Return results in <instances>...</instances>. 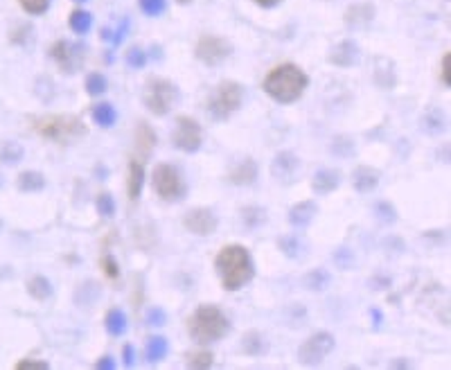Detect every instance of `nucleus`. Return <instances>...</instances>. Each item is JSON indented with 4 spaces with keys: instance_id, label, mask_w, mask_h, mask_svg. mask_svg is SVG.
Masks as SVG:
<instances>
[{
    "instance_id": "1",
    "label": "nucleus",
    "mask_w": 451,
    "mask_h": 370,
    "mask_svg": "<svg viewBox=\"0 0 451 370\" xmlns=\"http://www.w3.org/2000/svg\"><path fill=\"white\" fill-rule=\"evenodd\" d=\"M214 271L219 275L223 291H239L255 278L253 255L241 244H228L214 257Z\"/></svg>"
},
{
    "instance_id": "2",
    "label": "nucleus",
    "mask_w": 451,
    "mask_h": 370,
    "mask_svg": "<svg viewBox=\"0 0 451 370\" xmlns=\"http://www.w3.org/2000/svg\"><path fill=\"white\" fill-rule=\"evenodd\" d=\"M309 86V77L305 70L296 64H282L264 77L262 88L273 102L278 104H294L305 95Z\"/></svg>"
},
{
    "instance_id": "3",
    "label": "nucleus",
    "mask_w": 451,
    "mask_h": 370,
    "mask_svg": "<svg viewBox=\"0 0 451 370\" xmlns=\"http://www.w3.org/2000/svg\"><path fill=\"white\" fill-rule=\"evenodd\" d=\"M228 332H230L228 316L217 305H210V302L208 305H199L188 318V334L199 346L221 341Z\"/></svg>"
},
{
    "instance_id": "4",
    "label": "nucleus",
    "mask_w": 451,
    "mask_h": 370,
    "mask_svg": "<svg viewBox=\"0 0 451 370\" xmlns=\"http://www.w3.org/2000/svg\"><path fill=\"white\" fill-rule=\"evenodd\" d=\"M34 131L41 138L59 142V145H70V142L88 136V127L83 120L74 113H50V115H39L32 120Z\"/></svg>"
},
{
    "instance_id": "5",
    "label": "nucleus",
    "mask_w": 451,
    "mask_h": 370,
    "mask_svg": "<svg viewBox=\"0 0 451 370\" xmlns=\"http://www.w3.org/2000/svg\"><path fill=\"white\" fill-rule=\"evenodd\" d=\"M241 102H244V88H241V84L226 79L217 84L210 97H208V113H210L212 120L226 122L228 117H232L239 111Z\"/></svg>"
},
{
    "instance_id": "6",
    "label": "nucleus",
    "mask_w": 451,
    "mask_h": 370,
    "mask_svg": "<svg viewBox=\"0 0 451 370\" xmlns=\"http://www.w3.org/2000/svg\"><path fill=\"white\" fill-rule=\"evenodd\" d=\"M181 92L179 86L172 79L165 77H149L143 88V104L147 106L149 113L158 117H165L172 113V108L179 104Z\"/></svg>"
},
{
    "instance_id": "7",
    "label": "nucleus",
    "mask_w": 451,
    "mask_h": 370,
    "mask_svg": "<svg viewBox=\"0 0 451 370\" xmlns=\"http://www.w3.org/2000/svg\"><path fill=\"white\" fill-rule=\"evenodd\" d=\"M152 188L167 204H179L188 197V181L172 163H158L152 172Z\"/></svg>"
},
{
    "instance_id": "8",
    "label": "nucleus",
    "mask_w": 451,
    "mask_h": 370,
    "mask_svg": "<svg viewBox=\"0 0 451 370\" xmlns=\"http://www.w3.org/2000/svg\"><path fill=\"white\" fill-rule=\"evenodd\" d=\"M337 346V339L334 334L328 330H321V332H314L312 336L300 343L298 348V361L307 368H314V366H321L325 359L330 357V352Z\"/></svg>"
},
{
    "instance_id": "9",
    "label": "nucleus",
    "mask_w": 451,
    "mask_h": 370,
    "mask_svg": "<svg viewBox=\"0 0 451 370\" xmlns=\"http://www.w3.org/2000/svg\"><path fill=\"white\" fill-rule=\"evenodd\" d=\"M172 145L183 154H197L203 145V129L194 117L190 115H179L177 124H174L172 133Z\"/></svg>"
},
{
    "instance_id": "10",
    "label": "nucleus",
    "mask_w": 451,
    "mask_h": 370,
    "mask_svg": "<svg viewBox=\"0 0 451 370\" xmlns=\"http://www.w3.org/2000/svg\"><path fill=\"white\" fill-rule=\"evenodd\" d=\"M50 57L57 61L61 72L74 75L81 70L83 61H86V48L81 43H72V41H57V43L50 48Z\"/></svg>"
},
{
    "instance_id": "11",
    "label": "nucleus",
    "mask_w": 451,
    "mask_h": 370,
    "mask_svg": "<svg viewBox=\"0 0 451 370\" xmlns=\"http://www.w3.org/2000/svg\"><path fill=\"white\" fill-rule=\"evenodd\" d=\"M232 52V46L230 41H226L221 37H214V35H208V37H201L197 43V50L194 55L201 64L206 66H219L221 61L230 57Z\"/></svg>"
},
{
    "instance_id": "12",
    "label": "nucleus",
    "mask_w": 451,
    "mask_h": 370,
    "mask_svg": "<svg viewBox=\"0 0 451 370\" xmlns=\"http://www.w3.org/2000/svg\"><path fill=\"white\" fill-rule=\"evenodd\" d=\"M300 167H303V163H300V156L296 154V151L285 149V151H278V154L273 156L269 170H271V176L278 183L294 185L298 181Z\"/></svg>"
},
{
    "instance_id": "13",
    "label": "nucleus",
    "mask_w": 451,
    "mask_h": 370,
    "mask_svg": "<svg viewBox=\"0 0 451 370\" xmlns=\"http://www.w3.org/2000/svg\"><path fill=\"white\" fill-rule=\"evenodd\" d=\"M183 226L192 233V235H199V237H210V235L217 233L219 228V220L217 215L212 213L210 208H192L183 215Z\"/></svg>"
},
{
    "instance_id": "14",
    "label": "nucleus",
    "mask_w": 451,
    "mask_h": 370,
    "mask_svg": "<svg viewBox=\"0 0 451 370\" xmlns=\"http://www.w3.org/2000/svg\"><path fill=\"white\" fill-rule=\"evenodd\" d=\"M316 215H319V206H316V201H298V204H294L289 208L287 220L296 231H305V228L312 226V222L316 220Z\"/></svg>"
},
{
    "instance_id": "15",
    "label": "nucleus",
    "mask_w": 451,
    "mask_h": 370,
    "mask_svg": "<svg viewBox=\"0 0 451 370\" xmlns=\"http://www.w3.org/2000/svg\"><path fill=\"white\" fill-rule=\"evenodd\" d=\"M257 174H260V167L253 161V158H241L235 165L230 167L228 172V181L232 185H241V188H248L257 181Z\"/></svg>"
},
{
    "instance_id": "16",
    "label": "nucleus",
    "mask_w": 451,
    "mask_h": 370,
    "mask_svg": "<svg viewBox=\"0 0 451 370\" xmlns=\"http://www.w3.org/2000/svg\"><path fill=\"white\" fill-rule=\"evenodd\" d=\"M379 179H381V172L377 170V167L359 165L352 172V188L359 192V195H370V192L377 190Z\"/></svg>"
},
{
    "instance_id": "17",
    "label": "nucleus",
    "mask_w": 451,
    "mask_h": 370,
    "mask_svg": "<svg viewBox=\"0 0 451 370\" xmlns=\"http://www.w3.org/2000/svg\"><path fill=\"white\" fill-rule=\"evenodd\" d=\"M341 172L339 170H334V167H321L319 172L314 174V179H312V190L316 192V195H332L334 190H339V185H341Z\"/></svg>"
},
{
    "instance_id": "18",
    "label": "nucleus",
    "mask_w": 451,
    "mask_h": 370,
    "mask_svg": "<svg viewBox=\"0 0 451 370\" xmlns=\"http://www.w3.org/2000/svg\"><path fill=\"white\" fill-rule=\"evenodd\" d=\"M328 61L341 68H350L359 61V46L354 41H341L339 46L332 48V55L328 57Z\"/></svg>"
},
{
    "instance_id": "19",
    "label": "nucleus",
    "mask_w": 451,
    "mask_h": 370,
    "mask_svg": "<svg viewBox=\"0 0 451 370\" xmlns=\"http://www.w3.org/2000/svg\"><path fill=\"white\" fill-rule=\"evenodd\" d=\"M143 183H145V165L138 158H131L127 172V192L131 201H138L140 195H143Z\"/></svg>"
},
{
    "instance_id": "20",
    "label": "nucleus",
    "mask_w": 451,
    "mask_h": 370,
    "mask_svg": "<svg viewBox=\"0 0 451 370\" xmlns=\"http://www.w3.org/2000/svg\"><path fill=\"white\" fill-rule=\"evenodd\" d=\"M278 249L285 257L300 260V257H305V253H307V242L300 237L298 233H289V235H282V237H278Z\"/></svg>"
},
{
    "instance_id": "21",
    "label": "nucleus",
    "mask_w": 451,
    "mask_h": 370,
    "mask_svg": "<svg viewBox=\"0 0 451 370\" xmlns=\"http://www.w3.org/2000/svg\"><path fill=\"white\" fill-rule=\"evenodd\" d=\"M156 142H158V136H156V131L149 127V124L143 120V122H138V127H136V149L143 154L145 158L152 154L154 147H156Z\"/></svg>"
},
{
    "instance_id": "22",
    "label": "nucleus",
    "mask_w": 451,
    "mask_h": 370,
    "mask_svg": "<svg viewBox=\"0 0 451 370\" xmlns=\"http://www.w3.org/2000/svg\"><path fill=\"white\" fill-rule=\"evenodd\" d=\"M303 284H305V289L309 291H316V293H321V291H328L330 289V284H332V273L328 271V269H312L305 278H303Z\"/></svg>"
},
{
    "instance_id": "23",
    "label": "nucleus",
    "mask_w": 451,
    "mask_h": 370,
    "mask_svg": "<svg viewBox=\"0 0 451 370\" xmlns=\"http://www.w3.org/2000/svg\"><path fill=\"white\" fill-rule=\"evenodd\" d=\"M167 355H170V341H167L165 336H152V339H147V346H145L147 364H161Z\"/></svg>"
},
{
    "instance_id": "24",
    "label": "nucleus",
    "mask_w": 451,
    "mask_h": 370,
    "mask_svg": "<svg viewBox=\"0 0 451 370\" xmlns=\"http://www.w3.org/2000/svg\"><path fill=\"white\" fill-rule=\"evenodd\" d=\"M422 129L431 133V136H438V133L447 131V117L445 113L436 106H429L422 115Z\"/></svg>"
},
{
    "instance_id": "25",
    "label": "nucleus",
    "mask_w": 451,
    "mask_h": 370,
    "mask_svg": "<svg viewBox=\"0 0 451 370\" xmlns=\"http://www.w3.org/2000/svg\"><path fill=\"white\" fill-rule=\"evenodd\" d=\"M90 115H93V122L99 124L102 129H111L115 122H118V111L111 102H99L90 108Z\"/></svg>"
},
{
    "instance_id": "26",
    "label": "nucleus",
    "mask_w": 451,
    "mask_h": 370,
    "mask_svg": "<svg viewBox=\"0 0 451 370\" xmlns=\"http://www.w3.org/2000/svg\"><path fill=\"white\" fill-rule=\"evenodd\" d=\"M104 327L111 336H124L129 330V318L122 309H108V314L104 316Z\"/></svg>"
},
{
    "instance_id": "27",
    "label": "nucleus",
    "mask_w": 451,
    "mask_h": 370,
    "mask_svg": "<svg viewBox=\"0 0 451 370\" xmlns=\"http://www.w3.org/2000/svg\"><path fill=\"white\" fill-rule=\"evenodd\" d=\"M241 224H244V228L248 231H257V228H262V226L266 224V208L262 206H246V208H241Z\"/></svg>"
},
{
    "instance_id": "28",
    "label": "nucleus",
    "mask_w": 451,
    "mask_h": 370,
    "mask_svg": "<svg viewBox=\"0 0 451 370\" xmlns=\"http://www.w3.org/2000/svg\"><path fill=\"white\" fill-rule=\"evenodd\" d=\"M374 16V7L372 5H354L345 12V21L352 28H365Z\"/></svg>"
},
{
    "instance_id": "29",
    "label": "nucleus",
    "mask_w": 451,
    "mask_h": 370,
    "mask_svg": "<svg viewBox=\"0 0 451 370\" xmlns=\"http://www.w3.org/2000/svg\"><path fill=\"white\" fill-rule=\"evenodd\" d=\"M21 192H41L46 188V176L37 172V170H28L19 174V181H16Z\"/></svg>"
},
{
    "instance_id": "30",
    "label": "nucleus",
    "mask_w": 451,
    "mask_h": 370,
    "mask_svg": "<svg viewBox=\"0 0 451 370\" xmlns=\"http://www.w3.org/2000/svg\"><path fill=\"white\" fill-rule=\"evenodd\" d=\"M241 350H244L246 355H250V357L262 355V352L266 350V343H264L262 332L250 330V332H246L244 336H241Z\"/></svg>"
},
{
    "instance_id": "31",
    "label": "nucleus",
    "mask_w": 451,
    "mask_h": 370,
    "mask_svg": "<svg viewBox=\"0 0 451 370\" xmlns=\"http://www.w3.org/2000/svg\"><path fill=\"white\" fill-rule=\"evenodd\" d=\"M28 293L34 300H48L52 296V282H50L46 275H34L28 282Z\"/></svg>"
},
{
    "instance_id": "32",
    "label": "nucleus",
    "mask_w": 451,
    "mask_h": 370,
    "mask_svg": "<svg viewBox=\"0 0 451 370\" xmlns=\"http://www.w3.org/2000/svg\"><path fill=\"white\" fill-rule=\"evenodd\" d=\"M23 156H25V149L21 142H16V140L5 142V145L0 147V163L3 165H19L23 161Z\"/></svg>"
},
{
    "instance_id": "33",
    "label": "nucleus",
    "mask_w": 451,
    "mask_h": 370,
    "mask_svg": "<svg viewBox=\"0 0 451 370\" xmlns=\"http://www.w3.org/2000/svg\"><path fill=\"white\" fill-rule=\"evenodd\" d=\"M372 213H374V220L381 226H392L397 222V210L390 201H379V204H374Z\"/></svg>"
},
{
    "instance_id": "34",
    "label": "nucleus",
    "mask_w": 451,
    "mask_h": 370,
    "mask_svg": "<svg viewBox=\"0 0 451 370\" xmlns=\"http://www.w3.org/2000/svg\"><path fill=\"white\" fill-rule=\"evenodd\" d=\"M186 359H188L186 366L192 370H208L214 364V355L210 350H197V352H192V355H188Z\"/></svg>"
},
{
    "instance_id": "35",
    "label": "nucleus",
    "mask_w": 451,
    "mask_h": 370,
    "mask_svg": "<svg viewBox=\"0 0 451 370\" xmlns=\"http://www.w3.org/2000/svg\"><path fill=\"white\" fill-rule=\"evenodd\" d=\"M70 30L72 32H77V35H86V32L90 30V25H93V16H90L88 12H83V10H74L70 14Z\"/></svg>"
},
{
    "instance_id": "36",
    "label": "nucleus",
    "mask_w": 451,
    "mask_h": 370,
    "mask_svg": "<svg viewBox=\"0 0 451 370\" xmlns=\"http://www.w3.org/2000/svg\"><path fill=\"white\" fill-rule=\"evenodd\" d=\"M108 88V81L104 75H99V72H90L88 77H86V92L88 95H102V92H106Z\"/></svg>"
},
{
    "instance_id": "37",
    "label": "nucleus",
    "mask_w": 451,
    "mask_h": 370,
    "mask_svg": "<svg viewBox=\"0 0 451 370\" xmlns=\"http://www.w3.org/2000/svg\"><path fill=\"white\" fill-rule=\"evenodd\" d=\"M127 32H129V19H122L120 25H118V28H115L113 32L108 30V28H104V30H102V39H104V41H111L113 46H120L122 41H124V37H127Z\"/></svg>"
},
{
    "instance_id": "38",
    "label": "nucleus",
    "mask_w": 451,
    "mask_h": 370,
    "mask_svg": "<svg viewBox=\"0 0 451 370\" xmlns=\"http://www.w3.org/2000/svg\"><path fill=\"white\" fill-rule=\"evenodd\" d=\"M95 208H97V215H102V217H106V220H111V217L115 215V199H113V195H108V192L97 195Z\"/></svg>"
},
{
    "instance_id": "39",
    "label": "nucleus",
    "mask_w": 451,
    "mask_h": 370,
    "mask_svg": "<svg viewBox=\"0 0 451 370\" xmlns=\"http://www.w3.org/2000/svg\"><path fill=\"white\" fill-rule=\"evenodd\" d=\"M332 260L341 271H348V269H352V264H354V253L348 246H341L332 253Z\"/></svg>"
},
{
    "instance_id": "40",
    "label": "nucleus",
    "mask_w": 451,
    "mask_h": 370,
    "mask_svg": "<svg viewBox=\"0 0 451 370\" xmlns=\"http://www.w3.org/2000/svg\"><path fill=\"white\" fill-rule=\"evenodd\" d=\"M145 321H147V325H154V327H163V325L167 323V312H165L163 307L154 305V307H149V309H147V316H145Z\"/></svg>"
},
{
    "instance_id": "41",
    "label": "nucleus",
    "mask_w": 451,
    "mask_h": 370,
    "mask_svg": "<svg viewBox=\"0 0 451 370\" xmlns=\"http://www.w3.org/2000/svg\"><path fill=\"white\" fill-rule=\"evenodd\" d=\"M21 7L28 14L32 16H39V14H46L48 7H50V0H19Z\"/></svg>"
},
{
    "instance_id": "42",
    "label": "nucleus",
    "mask_w": 451,
    "mask_h": 370,
    "mask_svg": "<svg viewBox=\"0 0 451 370\" xmlns=\"http://www.w3.org/2000/svg\"><path fill=\"white\" fill-rule=\"evenodd\" d=\"M124 61H127L129 68H145L147 55L140 48H131L129 52H127V57H124Z\"/></svg>"
},
{
    "instance_id": "43",
    "label": "nucleus",
    "mask_w": 451,
    "mask_h": 370,
    "mask_svg": "<svg viewBox=\"0 0 451 370\" xmlns=\"http://www.w3.org/2000/svg\"><path fill=\"white\" fill-rule=\"evenodd\" d=\"M167 7V0H140V10L147 16H161Z\"/></svg>"
},
{
    "instance_id": "44",
    "label": "nucleus",
    "mask_w": 451,
    "mask_h": 370,
    "mask_svg": "<svg viewBox=\"0 0 451 370\" xmlns=\"http://www.w3.org/2000/svg\"><path fill=\"white\" fill-rule=\"evenodd\" d=\"M99 264H102L104 273L111 278V280H115V278L120 275V264H118V260H115L111 253H104L102 260H99Z\"/></svg>"
},
{
    "instance_id": "45",
    "label": "nucleus",
    "mask_w": 451,
    "mask_h": 370,
    "mask_svg": "<svg viewBox=\"0 0 451 370\" xmlns=\"http://www.w3.org/2000/svg\"><path fill=\"white\" fill-rule=\"evenodd\" d=\"M48 361H34V359H23L16 364V370H48Z\"/></svg>"
},
{
    "instance_id": "46",
    "label": "nucleus",
    "mask_w": 451,
    "mask_h": 370,
    "mask_svg": "<svg viewBox=\"0 0 451 370\" xmlns=\"http://www.w3.org/2000/svg\"><path fill=\"white\" fill-rule=\"evenodd\" d=\"M122 364L127 366V368L136 366V348H133L131 343H127V346L122 348Z\"/></svg>"
},
{
    "instance_id": "47",
    "label": "nucleus",
    "mask_w": 451,
    "mask_h": 370,
    "mask_svg": "<svg viewBox=\"0 0 451 370\" xmlns=\"http://www.w3.org/2000/svg\"><path fill=\"white\" fill-rule=\"evenodd\" d=\"M115 366H118V361H115L111 355H106V357H102V359H97V364H95L97 370H113Z\"/></svg>"
},
{
    "instance_id": "48",
    "label": "nucleus",
    "mask_w": 451,
    "mask_h": 370,
    "mask_svg": "<svg viewBox=\"0 0 451 370\" xmlns=\"http://www.w3.org/2000/svg\"><path fill=\"white\" fill-rule=\"evenodd\" d=\"M449 61H451V55L447 52L445 57H442V84L449 88L451 86V77H449Z\"/></svg>"
},
{
    "instance_id": "49",
    "label": "nucleus",
    "mask_w": 451,
    "mask_h": 370,
    "mask_svg": "<svg viewBox=\"0 0 451 370\" xmlns=\"http://www.w3.org/2000/svg\"><path fill=\"white\" fill-rule=\"evenodd\" d=\"M370 316H372V325H374V327H381L383 316H381V312H379L377 307H372V309H370Z\"/></svg>"
},
{
    "instance_id": "50",
    "label": "nucleus",
    "mask_w": 451,
    "mask_h": 370,
    "mask_svg": "<svg viewBox=\"0 0 451 370\" xmlns=\"http://www.w3.org/2000/svg\"><path fill=\"white\" fill-rule=\"evenodd\" d=\"M253 3H257L260 7H275L278 3H282V0H253Z\"/></svg>"
},
{
    "instance_id": "51",
    "label": "nucleus",
    "mask_w": 451,
    "mask_h": 370,
    "mask_svg": "<svg viewBox=\"0 0 451 370\" xmlns=\"http://www.w3.org/2000/svg\"><path fill=\"white\" fill-rule=\"evenodd\" d=\"M179 3H181V5H186V3H190V0H179Z\"/></svg>"
},
{
    "instance_id": "52",
    "label": "nucleus",
    "mask_w": 451,
    "mask_h": 370,
    "mask_svg": "<svg viewBox=\"0 0 451 370\" xmlns=\"http://www.w3.org/2000/svg\"><path fill=\"white\" fill-rule=\"evenodd\" d=\"M77 3H86V0H77Z\"/></svg>"
},
{
    "instance_id": "53",
    "label": "nucleus",
    "mask_w": 451,
    "mask_h": 370,
    "mask_svg": "<svg viewBox=\"0 0 451 370\" xmlns=\"http://www.w3.org/2000/svg\"><path fill=\"white\" fill-rule=\"evenodd\" d=\"M0 185H3V181H0Z\"/></svg>"
},
{
    "instance_id": "54",
    "label": "nucleus",
    "mask_w": 451,
    "mask_h": 370,
    "mask_svg": "<svg viewBox=\"0 0 451 370\" xmlns=\"http://www.w3.org/2000/svg\"><path fill=\"white\" fill-rule=\"evenodd\" d=\"M0 226H3V224H0Z\"/></svg>"
}]
</instances>
